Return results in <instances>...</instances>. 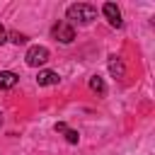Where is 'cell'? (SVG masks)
<instances>
[{
  "label": "cell",
  "mask_w": 155,
  "mask_h": 155,
  "mask_svg": "<svg viewBox=\"0 0 155 155\" xmlns=\"http://www.w3.org/2000/svg\"><path fill=\"white\" fill-rule=\"evenodd\" d=\"M65 17L70 19V22H75V24H90L94 17H97V10L92 7V5H87V2H75V5H70L68 10H65ZM68 22V24H70Z\"/></svg>",
  "instance_id": "cell-1"
},
{
  "label": "cell",
  "mask_w": 155,
  "mask_h": 155,
  "mask_svg": "<svg viewBox=\"0 0 155 155\" xmlns=\"http://www.w3.org/2000/svg\"><path fill=\"white\" fill-rule=\"evenodd\" d=\"M48 58H51V53H48V48H46V46H31V48L24 53V61H27V65H31V68L44 65Z\"/></svg>",
  "instance_id": "cell-2"
},
{
  "label": "cell",
  "mask_w": 155,
  "mask_h": 155,
  "mask_svg": "<svg viewBox=\"0 0 155 155\" xmlns=\"http://www.w3.org/2000/svg\"><path fill=\"white\" fill-rule=\"evenodd\" d=\"M51 34H53V39L61 41V44H70V41L75 39V29H73V24H68V22H58V24H53Z\"/></svg>",
  "instance_id": "cell-3"
},
{
  "label": "cell",
  "mask_w": 155,
  "mask_h": 155,
  "mask_svg": "<svg viewBox=\"0 0 155 155\" xmlns=\"http://www.w3.org/2000/svg\"><path fill=\"white\" fill-rule=\"evenodd\" d=\"M102 12H104V17L109 19V24L111 27H124V19H121V10L114 5V2H104V7H102Z\"/></svg>",
  "instance_id": "cell-4"
},
{
  "label": "cell",
  "mask_w": 155,
  "mask_h": 155,
  "mask_svg": "<svg viewBox=\"0 0 155 155\" xmlns=\"http://www.w3.org/2000/svg\"><path fill=\"white\" fill-rule=\"evenodd\" d=\"M58 80H61V75H58L56 70H39V75H36V82H39V87L58 85Z\"/></svg>",
  "instance_id": "cell-5"
},
{
  "label": "cell",
  "mask_w": 155,
  "mask_h": 155,
  "mask_svg": "<svg viewBox=\"0 0 155 155\" xmlns=\"http://www.w3.org/2000/svg\"><path fill=\"white\" fill-rule=\"evenodd\" d=\"M107 63H109V73H111L114 78H119V80H121V78L126 75V68H124V61H121V58H119L116 53H111Z\"/></svg>",
  "instance_id": "cell-6"
},
{
  "label": "cell",
  "mask_w": 155,
  "mask_h": 155,
  "mask_svg": "<svg viewBox=\"0 0 155 155\" xmlns=\"http://www.w3.org/2000/svg\"><path fill=\"white\" fill-rule=\"evenodd\" d=\"M17 85V73L12 70H0V90H12Z\"/></svg>",
  "instance_id": "cell-7"
},
{
  "label": "cell",
  "mask_w": 155,
  "mask_h": 155,
  "mask_svg": "<svg viewBox=\"0 0 155 155\" xmlns=\"http://www.w3.org/2000/svg\"><path fill=\"white\" fill-rule=\"evenodd\" d=\"M90 90L97 92V94H104V92H107V85H104V80H102L99 75H92V78H90Z\"/></svg>",
  "instance_id": "cell-8"
},
{
  "label": "cell",
  "mask_w": 155,
  "mask_h": 155,
  "mask_svg": "<svg viewBox=\"0 0 155 155\" xmlns=\"http://www.w3.org/2000/svg\"><path fill=\"white\" fill-rule=\"evenodd\" d=\"M63 133H65V140H68V143H73V145L80 140V133H78V131H73V128H65Z\"/></svg>",
  "instance_id": "cell-9"
},
{
  "label": "cell",
  "mask_w": 155,
  "mask_h": 155,
  "mask_svg": "<svg viewBox=\"0 0 155 155\" xmlns=\"http://www.w3.org/2000/svg\"><path fill=\"white\" fill-rule=\"evenodd\" d=\"M10 41L19 46V44H27V36H24V34H19V31H10Z\"/></svg>",
  "instance_id": "cell-10"
},
{
  "label": "cell",
  "mask_w": 155,
  "mask_h": 155,
  "mask_svg": "<svg viewBox=\"0 0 155 155\" xmlns=\"http://www.w3.org/2000/svg\"><path fill=\"white\" fill-rule=\"evenodd\" d=\"M7 41V31H5V27L0 24V44H5Z\"/></svg>",
  "instance_id": "cell-11"
},
{
  "label": "cell",
  "mask_w": 155,
  "mask_h": 155,
  "mask_svg": "<svg viewBox=\"0 0 155 155\" xmlns=\"http://www.w3.org/2000/svg\"><path fill=\"white\" fill-rule=\"evenodd\" d=\"M0 126H2V111H0Z\"/></svg>",
  "instance_id": "cell-12"
}]
</instances>
